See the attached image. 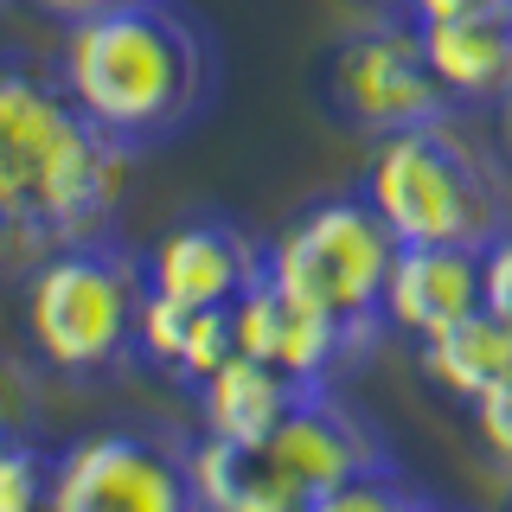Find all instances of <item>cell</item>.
I'll return each mask as SVG.
<instances>
[{
    "label": "cell",
    "mask_w": 512,
    "mask_h": 512,
    "mask_svg": "<svg viewBox=\"0 0 512 512\" xmlns=\"http://www.w3.org/2000/svg\"><path fill=\"white\" fill-rule=\"evenodd\" d=\"M128 148L64 96L58 71L0 58V276H26L64 244L116 224Z\"/></svg>",
    "instance_id": "1"
},
{
    "label": "cell",
    "mask_w": 512,
    "mask_h": 512,
    "mask_svg": "<svg viewBox=\"0 0 512 512\" xmlns=\"http://www.w3.org/2000/svg\"><path fill=\"white\" fill-rule=\"evenodd\" d=\"M52 71L64 96L128 154L180 141L224 84L218 39L186 0H122L71 20Z\"/></svg>",
    "instance_id": "2"
},
{
    "label": "cell",
    "mask_w": 512,
    "mask_h": 512,
    "mask_svg": "<svg viewBox=\"0 0 512 512\" xmlns=\"http://www.w3.org/2000/svg\"><path fill=\"white\" fill-rule=\"evenodd\" d=\"M148 263L122 237H84L26 269V340L58 378H109L135 359Z\"/></svg>",
    "instance_id": "3"
},
{
    "label": "cell",
    "mask_w": 512,
    "mask_h": 512,
    "mask_svg": "<svg viewBox=\"0 0 512 512\" xmlns=\"http://www.w3.org/2000/svg\"><path fill=\"white\" fill-rule=\"evenodd\" d=\"M391 256H397V237L372 212V199L365 192H327V199L301 205L276 231V244L263 256V276L282 295H295L301 308L340 320L346 333L378 346Z\"/></svg>",
    "instance_id": "4"
},
{
    "label": "cell",
    "mask_w": 512,
    "mask_h": 512,
    "mask_svg": "<svg viewBox=\"0 0 512 512\" xmlns=\"http://www.w3.org/2000/svg\"><path fill=\"white\" fill-rule=\"evenodd\" d=\"M365 199L391 224L397 244H487L506 231V192L448 122L384 135L365 173Z\"/></svg>",
    "instance_id": "5"
},
{
    "label": "cell",
    "mask_w": 512,
    "mask_h": 512,
    "mask_svg": "<svg viewBox=\"0 0 512 512\" xmlns=\"http://www.w3.org/2000/svg\"><path fill=\"white\" fill-rule=\"evenodd\" d=\"M320 103L333 109L346 128L359 135H404L423 122H448V90L429 71L423 32L410 13L372 20L359 32H346L327 58H320Z\"/></svg>",
    "instance_id": "6"
},
{
    "label": "cell",
    "mask_w": 512,
    "mask_h": 512,
    "mask_svg": "<svg viewBox=\"0 0 512 512\" xmlns=\"http://www.w3.org/2000/svg\"><path fill=\"white\" fill-rule=\"evenodd\" d=\"M52 512H205V500L167 436L103 429L58 455Z\"/></svg>",
    "instance_id": "7"
},
{
    "label": "cell",
    "mask_w": 512,
    "mask_h": 512,
    "mask_svg": "<svg viewBox=\"0 0 512 512\" xmlns=\"http://www.w3.org/2000/svg\"><path fill=\"white\" fill-rule=\"evenodd\" d=\"M231 327H237V352L276 365V372H288L295 384H308V391H333V378L372 352L359 333H346L340 320L301 308V301L282 295L269 276L231 308Z\"/></svg>",
    "instance_id": "8"
},
{
    "label": "cell",
    "mask_w": 512,
    "mask_h": 512,
    "mask_svg": "<svg viewBox=\"0 0 512 512\" xmlns=\"http://www.w3.org/2000/svg\"><path fill=\"white\" fill-rule=\"evenodd\" d=\"M263 244L231 218H186L173 224L160 244L141 256L148 288L173 295L186 308H237L256 282H263Z\"/></svg>",
    "instance_id": "9"
},
{
    "label": "cell",
    "mask_w": 512,
    "mask_h": 512,
    "mask_svg": "<svg viewBox=\"0 0 512 512\" xmlns=\"http://www.w3.org/2000/svg\"><path fill=\"white\" fill-rule=\"evenodd\" d=\"M263 448L282 461V474L295 480L301 493H320V487H340V480L391 468L384 436L359 410H346L333 391H301L295 410L263 436Z\"/></svg>",
    "instance_id": "10"
},
{
    "label": "cell",
    "mask_w": 512,
    "mask_h": 512,
    "mask_svg": "<svg viewBox=\"0 0 512 512\" xmlns=\"http://www.w3.org/2000/svg\"><path fill=\"white\" fill-rule=\"evenodd\" d=\"M480 308V250L474 244H397L384 282V327L429 340L448 320Z\"/></svg>",
    "instance_id": "11"
},
{
    "label": "cell",
    "mask_w": 512,
    "mask_h": 512,
    "mask_svg": "<svg viewBox=\"0 0 512 512\" xmlns=\"http://www.w3.org/2000/svg\"><path fill=\"white\" fill-rule=\"evenodd\" d=\"M416 32H423L429 71L442 77L455 109L500 103L512 90V0H480L455 20H429Z\"/></svg>",
    "instance_id": "12"
},
{
    "label": "cell",
    "mask_w": 512,
    "mask_h": 512,
    "mask_svg": "<svg viewBox=\"0 0 512 512\" xmlns=\"http://www.w3.org/2000/svg\"><path fill=\"white\" fill-rule=\"evenodd\" d=\"M186 468H192V487H199L205 512H301V500H308L263 442L199 436L186 448Z\"/></svg>",
    "instance_id": "13"
},
{
    "label": "cell",
    "mask_w": 512,
    "mask_h": 512,
    "mask_svg": "<svg viewBox=\"0 0 512 512\" xmlns=\"http://www.w3.org/2000/svg\"><path fill=\"white\" fill-rule=\"evenodd\" d=\"M301 391H308V384H295L288 372H276V365L250 359V352H231L192 397H199L205 436H218V442H263L269 429L295 410Z\"/></svg>",
    "instance_id": "14"
},
{
    "label": "cell",
    "mask_w": 512,
    "mask_h": 512,
    "mask_svg": "<svg viewBox=\"0 0 512 512\" xmlns=\"http://www.w3.org/2000/svg\"><path fill=\"white\" fill-rule=\"evenodd\" d=\"M416 365H423V378L436 384V391L474 404L480 391H493V384L512 372V327L500 314L474 308V314L448 320L442 333L416 340Z\"/></svg>",
    "instance_id": "15"
},
{
    "label": "cell",
    "mask_w": 512,
    "mask_h": 512,
    "mask_svg": "<svg viewBox=\"0 0 512 512\" xmlns=\"http://www.w3.org/2000/svg\"><path fill=\"white\" fill-rule=\"evenodd\" d=\"M58 455L26 436L0 442V512H52Z\"/></svg>",
    "instance_id": "16"
},
{
    "label": "cell",
    "mask_w": 512,
    "mask_h": 512,
    "mask_svg": "<svg viewBox=\"0 0 512 512\" xmlns=\"http://www.w3.org/2000/svg\"><path fill=\"white\" fill-rule=\"evenodd\" d=\"M416 493L397 480V468H378V474H359V480H340V487H320L301 500V512H410Z\"/></svg>",
    "instance_id": "17"
},
{
    "label": "cell",
    "mask_w": 512,
    "mask_h": 512,
    "mask_svg": "<svg viewBox=\"0 0 512 512\" xmlns=\"http://www.w3.org/2000/svg\"><path fill=\"white\" fill-rule=\"evenodd\" d=\"M468 410H474V436H480V448H487V455L512 474V372L493 384V391H480Z\"/></svg>",
    "instance_id": "18"
},
{
    "label": "cell",
    "mask_w": 512,
    "mask_h": 512,
    "mask_svg": "<svg viewBox=\"0 0 512 512\" xmlns=\"http://www.w3.org/2000/svg\"><path fill=\"white\" fill-rule=\"evenodd\" d=\"M480 308L512 327V224L480 244Z\"/></svg>",
    "instance_id": "19"
},
{
    "label": "cell",
    "mask_w": 512,
    "mask_h": 512,
    "mask_svg": "<svg viewBox=\"0 0 512 512\" xmlns=\"http://www.w3.org/2000/svg\"><path fill=\"white\" fill-rule=\"evenodd\" d=\"M26 423V378L13 372V359H0V442H13Z\"/></svg>",
    "instance_id": "20"
},
{
    "label": "cell",
    "mask_w": 512,
    "mask_h": 512,
    "mask_svg": "<svg viewBox=\"0 0 512 512\" xmlns=\"http://www.w3.org/2000/svg\"><path fill=\"white\" fill-rule=\"evenodd\" d=\"M26 7H39L45 20L71 26V20H90V13H103V7H122V0H26Z\"/></svg>",
    "instance_id": "21"
},
{
    "label": "cell",
    "mask_w": 512,
    "mask_h": 512,
    "mask_svg": "<svg viewBox=\"0 0 512 512\" xmlns=\"http://www.w3.org/2000/svg\"><path fill=\"white\" fill-rule=\"evenodd\" d=\"M468 7H480V0H410V20L429 26V20H455V13H468Z\"/></svg>",
    "instance_id": "22"
},
{
    "label": "cell",
    "mask_w": 512,
    "mask_h": 512,
    "mask_svg": "<svg viewBox=\"0 0 512 512\" xmlns=\"http://www.w3.org/2000/svg\"><path fill=\"white\" fill-rule=\"evenodd\" d=\"M493 109H500V135H506V148H512V90H506V96H500Z\"/></svg>",
    "instance_id": "23"
},
{
    "label": "cell",
    "mask_w": 512,
    "mask_h": 512,
    "mask_svg": "<svg viewBox=\"0 0 512 512\" xmlns=\"http://www.w3.org/2000/svg\"><path fill=\"white\" fill-rule=\"evenodd\" d=\"M410 512H448V506H436V500H423V493H416V500H410Z\"/></svg>",
    "instance_id": "24"
},
{
    "label": "cell",
    "mask_w": 512,
    "mask_h": 512,
    "mask_svg": "<svg viewBox=\"0 0 512 512\" xmlns=\"http://www.w3.org/2000/svg\"><path fill=\"white\" fill-rule=\"evenodd\" d=\"M378 7H391V13H410V0H378Z\"/></svg>",
    "instance_id": "25"
},
{
    "label": "cell",
    "mask_w": 512,
    "mask_h": 512,
    "mask_svg": "<svg viewBox=\"0 0 512 512\" xmlns=\"http://www.w3.org/2000/svg\"><path fill=\"white\" fill-rule=\"evenodd\" d=\"M506 512H512V500H506Z\"/></svg>",
    "instance_id": "26"
}]
</instances>
